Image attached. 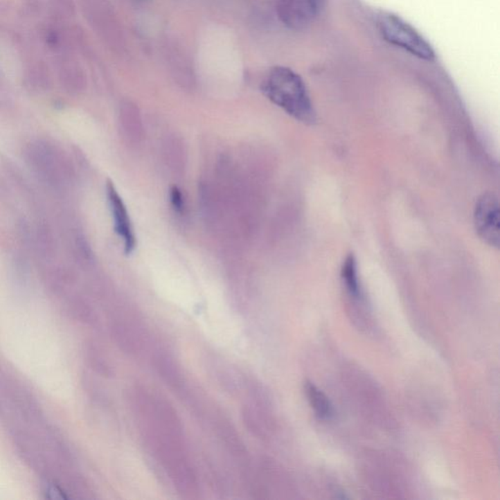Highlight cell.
<instances>
[{
	"instance_id": "1",
	"label": "cell",
	"mask_w": 500,
	"mask_h": 500,
	"mask_svg": "<svg viewBox=\"0 0 500 500\" xmlns=\"http://www.w3.org/2000/svg\"><path fill=\"white\" fill-rule=\"evenodd\" d=\"M262 92L272 103L304 125H313L316 114L306 85L298 73L285 66H276L266 76Z\"/></svg>"
},
{
	"instance_id": "2",
	"label": "cell",
	"mask_w": 500,
	"mask_h": 500,
	"mask_svg": "<svg viewBox=\"0 0 500 500\" xmlns=\"http://www.w3.org/2000/svg\"><path fill=\"white\" fill-rule=\"evenodd\" d=\"M376 26L381 37L388 44L404 50L421 60H435L436 53L432 45L401 17L390 12L380 11L376 17Z\"/></svg>"
},
{
	"instance_id": "3",
	"label": "cell",
	"mask_w": 500,
	"mask_h": 500,
	"mask_svg": "<svg viewBox=\"0 0 500 500\" xmlns=\"http://www.w3.org/2000/svg\"><path fill=\"white\" fill-rule=\"evenodd\" d=\"M474 225L483 242L490 247L499 249V202L494 193H484L477 199L474 209Z\"/></svg>"
},
{
	"instance_id": "4",
	"label": "cell",
	"mask_w": 500,
	"mask_h": 500,
	"mask_svg": "<svg viewBox=\"0 0 500 500\" xmlns=\"http://www.w3.org/2000/svg\"><path fill=\"white\" fill-rule=\"evenodd\" d=\"M325 0H280L278 14L288 28L301 30L310 25Z\"/></svg>"
},
{
	"instance_id": "5",
	"label": "cell",
	"mask_w": 500,
	"mask_h": 500,
	"mask_svg": "<svg viewBox=\"0 0 500 500\" xmlns=\"http://www.w3.org/2000/svg\"><path fill=\"white\" fill-rule=\"evenodd\" d=\"M107 194H108L109 208L113 214L114 230L123 240L125 253L130 254L135 249L136 239L131 225L127 208L113 183L109 182L107 185Z\"/></svg>"
},
{
	"instance_id": "6",
	"label": "cell",
	"mask_w": 500,
	"mask_h": 500,
	"mask_svg": "<svg viewBox=\"0 0 500 500\" xmlns=\"http://www.w3.org/2000/svg\"><path fill=\"white\" fill-rule=\"evenodd\" d=\"M120 128L126 141L131 145H139L144 137L141 116L134 104L127 102L123 105L120 114Z\"/></svg>"
},
{
	"instance_id": "7",
	"label": "cell",
	"mask_w": 500,
	"mask_h": 500,
	"mask_svg": "<svg viewBox=\"0 0 500 500\" xmlns=\"http://www.w3.org/2000/svg\"><path fill=\"white\" fill-rule=\"evenodd\" d=\"M305 392L308 398L312 408L315 411L316 416L321 420H330L334 416V409L332 402L330 401L325 393L321 391L313 383L307 382L305 384Z\"/></svg>"
},
{
	"instance_id": "8",
	"label": "cell",
	"mask_w": 500,
	"mask_h": 500,
	"mask_svg": "<svg viewBox=\"0 0 500 500\" xmlns=\"http://www.w3.org/2000/svg\"><path fill=\"white\" fill-rule=\"evenodd\" d=\"M342 278L349 294L354 297H359V285L357 263L353 256H349L342 267Z\"/></svg>"
},
{
	"instance_id": "9",
	"label": "cell",
	"mask_w": 500,
	"mask_h": 500,
	"mask_svg": "<svg viewBox=\"0 0 500 500\" xmlns=\"http://www.w3.org/2000/svg\"><path fill=\"white\" fill-rule=\"evenodd\" d=\"M185 152L183 150L182 144L177 139L169 140L166 144V156H168V161L175 170H181L183 169L184 164Z\"/></svg>"
},
{
	"instance_id": "10",
	"label": "cell",
	"mask_w": 500,
	"mask_h": 500,
	"mask_svg": "<svg viewBox=\"0 0 500 500\" xmlns=\"http://www.w3.org/2000/svg\"><path fill=\"white\" fill-rule=\"evenodd\" d=\"M169 197H170L171 206H172L175 213L179 216H185L186 211H187V202H186L185 197L183 196L182 190L177 187L171 188Z\"/></svg>"
},
{
	"instance_id": "11",
	"label": "cell",
	"mask_w": 500,
	"mask_h": 500,
	"mask_svg": "<svg viewBox=\"0 0 500 500\" xmlns=\"http://www.w3.org/2000/svg\"><path fill=\"white\" fill-rule=\"evenodd\" d=\"M45 494H46V497L50 499H68V497H66L64 490H62L58 485L54 484V483H49V484L46 485Z\"/></svg>"
}]
</instances>
